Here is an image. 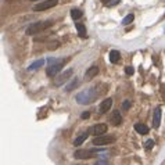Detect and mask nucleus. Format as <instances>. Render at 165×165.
Instances as JSON below:
<instances>
[{
	"label": "nucleus",
	"mask_w": 165,
	"mask_h": 165,
	"mask_svg": "<svg viewBox=\"0 0 165 165\" xmlns=\"http://www.w3.org/2000/svg\"><path fill=\"white\" fill-rule=\"evenodd\" d=\"M97 153H100V150H76L75 154H74V157H75L76 160H89V158H93L94 155L97 154Z\"/></svg>",
	"instance_id": "obj_3"
},
{
	"label": "nucleus",
	"mask_w": 165,
	"mask_h": 165,
	"mask_svg": "<svg viewBox=\"0 0 165 165\" xmlns=\"http://www.w3.org/2000/svg\"><path fill=\"white\" fill-rule=\"evenodd\" d=\"M110 121H111V124L112 125H115V126H118V125H121L122 124V115H121V112L119 111H112L111 112V117H110Z\"/></svg>",
	"instance_id": "obj_10"
},
{
	"label": "nucleus",
	"mask_w": 165,
	"mask_h": 165,
	"mask_svg": "<svg viewBox=\"0 0 165 165\" xmlns=\"http://www.w3.org/2000/svg\"><path fill=\"white\" fill-rule=\"evenodd\" d=\"M82 15H83L82 11L78 10V8H72V10H71V17H72L74 20H79Z\"/></svg>",
	"instance_id": "obj_19"
},
{
	"label": "nucleus",
	"mask_w": 165,
	"mask_h": 165,
	"mask_svg": "<svg viewBox=\"0 0 165 165\" xmlns=\"http://www.w3.org/2000/svg\"><path fill=\"white\" fill-rule=\"evenodd\" d=\"M32 2H38V0H32Z\"/></svg>",
	"instance_id": "obj_29"
},
{
	"label": "nucleus",
	"mask_w": 165,
	"mask_h": 165,
	"mask_svg": "<svg viewBox=\"0 0 165 165\" xmlns=\"http://www.w3.org/2000/svg\"><path fill=\"white\" fill-rule=\"evenodd\" d=\"M65 61H67V60H61V61H57V63H54V64H50V65L47 67V69H46L47 76H50V78L56 76L57 74H58L60 71H61V68L64 67Z\"/></svg>",
	"instance_id": "obj_5"
},
{
	"label": "nucleus",
	"mask_w": 165,
	"mask_h": 165,
	"mask_svg": "<svg viewBox=\"0 0 165 165\" xmlns=\"http://www.w3.org/2000/svg\"><path fill=\"white\" fill-rule=\"evenodd\" d=\"M79 83H81V81H79V78H74L72 81H71V82L68 83V85L65 86V92H72V90H75L76 87H78V86H79Z\"/></svg>",
	"instance_id": "obj_13"
},
{
	"label": "nucleus",
	"mask_w": 165,
	"mask_h": 165,
	"mask_svg": "<svg viewBox=\"0 0 165 165\" xmlns=\"http://www.w3.org/2000/svg\"><path fill=\"white\" fill-rule=\"evenodd\" d=\"M75 27H76V31H78V35H79L82 39L87 38V35H86V27L83 25V24L78 22V24H75Z\"/></svg>",
	"instance_id": "obj_16"
},
{
	"label": "nucleus",
	"mask_w": 165,
	"mask_h": 165,
	"mask_svg": "<svg viewBox=\"0 0 165 165\" xmlns=\"http://www.w3.org/2000/svg\"><path fill=\"white\" fill-rule=\"evenodd\" d=\"M115 140H117V137L112 135H100V136H96V137L93 139V144L94 146H106V144H110V143H114Z\"/></svg>",
	"instance_id": "obj_4"
},
{
	"label": "nucleus",
	"mask_w": 165,
	"mask_h": 165,
	"mask_svg": "<svg viewBox=\"0 0 165 165\" xmlns=\"http://www.w3.org/2000/svg\"><path fill=\"white\" fill-rule=\"evenodd\" d=\"M133 20H135V15H133L132 13H130V14H128V15H126L125 18L122 20V24H124V25H129V24L132 22Z\"/></svg>",
	"instance_id": "obj_20"
},
{
	"label": "nucleus",
	"mask_w": 165,
	"mask_h": 165,
	"mask_svg": "<svg viewBox=\"0 0 165 165\" xmlns=\"http://www.w3.org/2000/svg\"><path fill=\"white\" fill-rule=\"evenodd\" d=\"M135 130L139 135H147L149 133V126L143 125V124H135Z\"/></svg>",
	"instance_id": "obj_15"
},
{
	"label": "nucleus",
	"mask_w": 165,
	"mask_h": 165,
	"mask_svg": "<svg viewBox=\"0 0 165 165\" xmlns=\"http://www.w3.org/2000/svg\"><path fill=\"white\" fill-rule=\"evenodd\" d=\"M72 75H74V69H72V68L65 69L64 72H61L60 75H57V78L54 79V85H56V86H61V85H64V83H65L67 81H68Z\"/></svg>",
	"instance_id": "obj_7"
},
{
	"label": "nucleus",
	"mask_w": 165,
	"mask_h": 165,
	"mask_svg": "<svg viewBox=\"0 0 165 165\" xmlns=\"http://www.w3.org/2000/svg\"><path fill=\"white\" fill-rule=\"evenodd\" d=\"M96 97H97L96 87H92V89H89V90H83V92L78 93V94H76V101L79 103V104H89V103H92Z\"/></svg>",
	"instance_id": "obj_1"
},
{
	"label": "nucleus",
	"mask_w": 165,
	"mask_h": 165,
	"mask_svg": "<svg viewBox=\"0 0 165 165\" xmlns=\"http://www.w3.org/2000/svg\"><path fill=\"white\" fill-rule=\"evenodd\" d=\"M107 129H108V126L106 124H97V125H94L92 128V133L96 136H100V135H104L107 132Z\"/></svg>",
	"instance_id": "obj_8"
},
{
	"label": "nucleus",
	"mask_w": 165,
	"mask_h": 165,
	"mask_svg": "<svg viewBox=\"0 0 165 165\" xmlns=\"http://www.w3.org/2000/svg\"><path fill=\"white\" fill-rule=\"evenodd\" d=\"M125 74H126V75H133V74H135V69H133V67H130V65L125 67Z\"/></svg>",
	"instance_id": "obj_22"
},
{
	"label": "nucleus",
	"mask_w": 165,
	"mask_h": 165,
	"mask_svg": "<svg viewBox=\"0 0 165 165\" xmlns=\"http://www.w3.org/2000/svg\"><path fill=\"white\" fill-rule=\"evenodd\" d=\"M129 107H130V101H129V100H125V101L122 103V108L124 110H129Z\"/></svg>",
	"instance_id": "obj_25"
},
{
	"label": "nucleus",
	"mask_w": 165,
	"mask_h": 165,
	"mask_svg": "<svg viewBox=\"0 0 165 165\" xmlns=\"http://www.w3.org/2000/svg\"><path fill=\"white\" fill-rule=\"evenodd\" d=\"M89 117H90V114H89V112H87V111H85V112H83V114H82V115H81V118H82V119H87V118H89Z\"/></svg>",
	"instance_id": "obj_27"
},
{
	"label": "nucleus",
	"mask_w": 165,
	"mask_h": 165,
	"mask_svg": "<svg viewBox=\"0 0 165 165\" xmlns=\"http://www.w3.org/2000/svg\"><path fill=\"white\" fill-rule=\"evenodd\" d=\"M53 25V21H39V22L31 24V27H28L27 29V35H36V33H40L42 31L47 29Z\"/></svg>",
	"instance_id": "obj_2"
},
{
	"label": "nucleus",
	"mask_w": 165,
	"mask_h": 165,
	"mask_svg": "<svg viewBox=\"0 0 165 165\" xmlns=\"http://www.w3.org/2000/svg\"><path fill=\"white\" fill-rule=\"evenodd\" d=\"M154 140H153V139H150V140H147V142H146V150H151L153 147H154Z\"/></svg>",
	"instance_id": "obj_21"
},
{
	"label": "nucleus",
	"mask_w": 165,
	"mask_h": 165,
	"mask_svg": "<svg viewBox=\"0 0 165 165\" xmlns=\"http://www.w3.org/2000/svg\"><path fill=\"white\" fill-rule=\"evenodd\" d=\"M45 65V60H38V61H35V63H32L29 67H28V71H36V69L42 68V67Z\"/></svg>",
	"instance_id": "obj_17"
},
{
	"label": "nucleus",
	"mask_w": 165,
	"mask_h": 165,
	"mask_svg": "<svg viewBox=\"0 0 165 165\" xmlns=\"http://www.w3.org/2000/svg\"><path fill=\"white\" fill-rule=\"evenodd\" d=\"M111 107H112V99L103 100L101 104H100V107H99V112H100V114H106V112L110 111Z\"/></svg>",
	"instance_id": "obj_9"
},
{
	"label": "nucleus",
	"mask_w": 165,
	"mask_h": 165,
	"mask_svg": "<svg viewBox=\"0 0 165 165\" xmlns=\"http://www.w3.org/2000/svg\"><path fill=\"white\" fill-rule=\"evenodd\" d=\"M160 124H161V107H157L154 110V117H153V126L155 129L160 128Z\"/></svg>",
	"instance_id": "obj_11"
},
{
	"label": "nucleus",
	"mask_w": 165,
	"mask_h": 165,
	"mask_svg": "<svg viewBox=\"0 0 165 165\" xmlns=\"http://www.w3.org/2000/svg\"><path fill=\"white\" fill-rule=\"evenodd\" d=\"M58 4V0H45V2H40V3L35 4L33 6V11H45L49 10V8H53Z\"/></svg>",
	"instance_id": "obj_6"
},
{
	"label": "nucleus",
	"mask_w": 165,
	"mask_h": 165,
	"mask_svg": "<svg viewBox=\"0 0 165 165\" xmlns=\"http://www.w3.org/2000/svg\"><path fill=\"white\" fill-rule=\"evenodd\" d=\"M119 3H121V0H110V2L106 4V6L112 7V6H117V4H119Z\"/></svg>",
	"instance_id": "obj_24"
},
{
	"label": "nucleus",
	"mask_w": 165,
	"mask_h": 165,
	"mask_svg": "<svg viewBox=\"0 0 165 165\" xmlns=\"http://www.w3.org/2000/svg\"><path fill=\"white\" fill-rule=\"evenodd\" d=\"M58 46H60V43L58 42H54V43H51V45L49 46V50H56Z\"/></svg>",
	"instance_id": "obj_26"
},
{
	"label": "nucleus",
	"mask_w": 165,
	"mask_h": 165,
	"mask_svg": "<svg viewBox=\"0 0 165 165\" xmlns=\"http://www.w3.org/2000/svg\"><path fill=\"white\" fill-rule=\"evenodd\" d=\"M94 165H111V162L108 160H97Z\"/></svg>",
	"instance_id": "obj_23"
},
{
	"label": "nucleus",
	"mask_w": 165,
	"mask_h": 165,
	"mask_svg": "<svg viewBox=\"0 0 165 165\" xmlns=\"http://www.w3.org/2000/svg\"><path fill=\"white\" fill-rule=\"evenodd\" d=\"M87 136H89V135H87V132H86V133H82V135H79L78 137L75 139V140H74V146H81V144H82V143L86 140V139H87Z\"/></svg>",
	"instance_id": "obj_18"
},
{
	"label": "nucleus",
	"mask_w": 165,
	"mask_h": 165,
	"mask_svg": "<svg viewBox=\"0 0 165 165\" xmlns=\"http://www.w3.org/2000/svg\"><path fill=\"white\" fill-rule=\"evenodd\" d=\"M108 2H110V0H103V3H104V4H107Z\"/></svg>",
	"instance_id": "obj_28"
},
{
	"label": "nucleus",
	"mask_w": 165,
	"mask_h": 165,
	"mask_svg": "<svg viewBox=\"0 0 165 165\" xmlns=\"http://www.w3.org/2000/svg\"><path fill=\"white\" fill-rule=\"evenodd\" d=\"M99 74V67L97 65H92L87 71H86V74H85V78H86V81H90V79H93L94 76Z\"/></svg>",
	"instance_id": "obj_12"
},
{
	"label": "nucleus",
	"mask_w": 165,
	"mask_h": 165,
	"mask_svg": "<svg viewBox=\"0 0 165 165\" xmlns=\"http://www.w3.org/2000/svg\"><path fill=\"white\" fill-rule=\"evenodd\" d=\"M119 60H121V53H119L118 50H111L110 51V61L112 64H117V63H119Z\"/></svg>",
	"instance_id": "obj_14"
}]
</instances>
